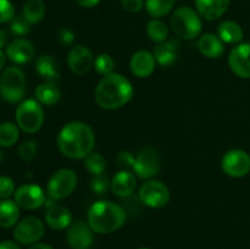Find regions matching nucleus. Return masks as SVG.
Instances as JSON below:
<instances>
[{"instance_id":"obj_1","label":"nucleus","mask_w":250,"mask_h":249,"mask_svg":"<svg viewBox=\"0 0 250 249\" xmlns=\"http://www.w3.org/2000/svg\"><path fill=\"white\" fill-rule=\"evenodd\" d=\"M56 144L63 156L84 159L94 149L95 134L89 124L81 121H71L60 129Z\"/></svg>"},{"instance_id":"obj_2","label":"nucleus","mask_w":250,"mask_h":249,"mask_svg":"<svg viewBox=\"0 0 250 249\" xmlns=\"http://www.w3.org/2000/svg\"><path fill=\"white\" fill-rule=\"evenodd\" d=\"M133 85L121 73L112 72L100 80L95 88V102L102 109L115 110L125 106L133 97Z\"/></svg>"},{"instance_id":"obj_3","label":"nucleus","mask_w":250,"mask_h":249,"mask_svg":"<svg viewBox=\"0 0 250 249\" xmlns=\"http://www.w3.org/2000/svg\"><path fill=\"white\" fill-rule=\"evenodd\" d=\"M126 219V210L110 200H98L90 205L87 212L88 225L93 232L99 234L117 231L124 226Z\"/></svg>"},{"instance_id":"obj_4","label":"nucleus","mask_w":250,"mask_h":249,"mask_svg":"<svg viewBox=\"0 0 250 249\" xmlns=\"http://www.w3.org/2000/svg\"><path fill=\"white\" fill-rule=\"evenodd\" d=\"M171 27L178 37L190 41L202 33V17L197 10L189 6H181L171 16Z\"/></svg>"},{"instance_id":"obj_5","label":"nucleus","mask_w":250,"mask_h":249,"mask_svg":"<svg viewBox=\"0 0 250 249\" xmlns=\"http://www.w3.org/2000/svg\"><path fill=\"white\" fill-rule=\"evenodd\" d=\"M0 95L10 104L21 103L26 95V76L17 66L5 68L0 77Z\"/></svg>"},{"instance_id":"obj_6","label":"nucleus","mask_w":250,"mask_h":249,"mask_svg":"<svg viewBox=\"0 0 250 249\" xmlns=\"http://www.w3.org/2000/svg\"><path fill=\"white\" fill-rule=\"evenodd\" d=\"M16 124L24 133H36L44 124V111L37 99H26L19 103L15 112Z\"/></svg>"},{"instance_id":"obj_7","label":"nucleus","mask_w":250,"mask_h":249,"mask_svg":"<svg viewBox=\"0 0 250 249\" xmlns=\"http://www.w3.org/2000/svg\"><path fill=\"white\" fill-rule=\"evenodd\" d=\"M78 177L71 168H60L55 171L48 181L46 193L54 200H63L70 197L77 187Z\"/></svg>"},{"instance_id":"obj_8","label":"nucleus","mask_w":250,"mask_h":249,"mask_svg":"<svg viewBox=\"0 0 250 249\" xmlns=\"http://www.w3.org/2000/svg\"><path fill=\"white\" fill-rule=\"evenodd\" d=\"M170 189L159 180H146L139 188L138 198L146 207L159 209L170 202Z\"/></svg>"},{"instance_id":"obj_9","label":"nucleus","mask_w":250,"mask_h":249,"mask_svg":"<svg viewBox=\"0 0 250 249\" xmlns=\"http://www.w3.org/2000/svg\"><path fill=\"white\" fill-rule=\"evenodd\" d=\"M161 170V156L151 146L143 148L136 156L133 171L142 180H151Z\"/></svg>"},{"instance_id":"obj_10","label":"nucleus","mask_w":250,"mask_h":249,"mask_svg":"<svg viewBox=\"0 0 250 249\" xmlns=\"http://www.w3.org/2000/svg\"><path fill=\"white\" fill-rule=\"evenodd\" d=\"M44 232H45V227L38 217L27 216L17 222L12 234L17 243L32 246L34 243H38L43 238Z\"/></svg>"},{"instance_id":"obj_11","label":"nucleus","mask_w":250,"mask_h":249,"mask_svg":"<svg viewBox=\"0 0 250 249\" xmlns=\"http://www.w3.org/2000/svg\"><path fill=\"white\" fill-rule=\"evenodd\" d=\"M221 168L229 177H244L250 172V155L242 149H231L222 156Z\"/></svg>"},{"instance_id":"obj_12","label":"nucleus","mask_w":250,"mask_h":249,"mask_svg":"<svg viewBox=\"0 0 250 249\" xmlns=\"http://www.w3.org/2000/svg\"><path fill=\"white\" fill-rule=\"evenodd\" d=\"M15 202L20 208L26 210H36L43 207L45 203V193L39 186L27 183L15 190Z\"/></svg>"},{"instance_id":"obj_13","label":"nucleus","mask_w":250,"mask_h":249,"mask_svg":"<svg viewBox=\"0 0 250 249\" xmlns=\"http://www.w3.org/2000/svg\"><path fill=\"white\" fill-rule=\"evenodd\" d=\"M94 60L95 58L89 48L84 45H76L68 53L67 65L75 75L83 76L94 67Z\"/></svg>"},{"instance_id":"obj_14","label":"nucleus","mask_w":250,"mask_h":249,"mask_svg":"<svg viewBox=\"0 0 250 249\" xmlns=\"http://www.w3.org/2000/svg\"><path fill=\"white\" fill-rule=\"evenodd\" d=\"M229 66L241 78L250 80V43H239L229 51Z\"/></svg>"},{"instance_id":"obj_15","label":"nucleus","mask_w":250,"mask_h":249,"mask_svg":"<svg viewBox=\"0 0 250 249\" xmlns=\"http://www.w3.org/2000/svg\"><path fill=\"white\" fill-rule=\"evenodd\" d=\"M66 241L72 249H90L94 243V236L89 225L80 220L70 225Z\"/></svg>"},{"instance_id":"obj_16","label":"nucleus","mask_w":250,"mask_h":249,"mask_svg":"<svg viewBox=\"0 0 250 249\" xmlns=\"http://www.w3.org/2000/svg\"><path fill=\"white\" fill-rule=\"evenodd\" d=\"M5 54L10 61L16 65H23L33 60L36 56V49L33 44L24 38H17L10 42L5 48Z\"/></svg>"},{"instance_id":"obj_17","label":"nucleus","mask_w":250,"mask_h":249,"mask_svg":"<svg viewBox=\"0 0 250 249\" xmlns=\"http://www.w3.org/2000/svg\"><path fill=\"white\" fill-rule=\"evenodd\" d=\"M111 190L116 197L128 198L137 189V177L132 171L121 170L112 177Z\"/></svg>"},{"instance_id":"obj_18","label":"nucleus","mask_w":250,"mask_h":249,"mask_svg":"<svg viewBox=\"0 0 250 249\" xmlns=\"http://www.w3.org/2000/svg\"><path fill=\"white\" fill-rule=\"evenodd\" d=\"M156 60L151 53L146 50H139L132 55L129 61L131 72L138 78H146L151 76L155 70Z\"/></svg>"},{"instance_id":"obj_19","label":"nucleus","mask_w":250,"mask_h":249,"mask_svg":"<svg viewBox=\"0 0 250 249\" xmlns=\"http://www.w3.org/2000/svg\"><path fill=\"white\" fill-rule=\"evenodd\" d=\"M231 0H195V9L200 17L207 21H215L224 16Z\"/></svg>"},{"instance_id":"obj_20","label":"nucleus","mask_w":250,"mask_h":249,"mask_svg":"<svg viewBox=\"0 0 250 249\" xmlns=\"http://www.w3.org/2000/svg\"><path fill=\"white\" fill-rule=\"evenodd\" d=\"M45 224L53 229H65L70 227L72 224V214L70 209L63 205L54 204L48 208L45 212Z\"/></svg>"},{"instance_id":"obj_21","label":"nucleus","mask_w":250,"mask_h":249,"mask_svg":"<svg viewBox=\"0 0 250 249\" xmlns=\"http://www.w3.org/2000/svg\"><path fill=\"white\" fill-rule=\"evenodd\" d=\"M153 55L160 66H171L176 62L178 56V43L173 39H166L158 43L154 48Z\"/></svg>"},{"instance_id":"obj_22","label":"nucleus","mask_w":250,"mask_h":249,"mask_svg":"<svg viewBox=\"0 0 250 249\" xmlns=\"http://www.w3.org/2000/svg\"><path fill=\"white\" fill-rule=\"evenodd\" d=\"M198 49L200 54L208 59H217L224 54V42L219 36L212 33H204L198 41Z\"/></svg>"},{"instance_id":"obj_23","label":"nucleus","mask_w":250,"mask_h":249,"mask_svg":"<svg viewBox=\"0 0 250 249\" xmlns=\"http://www.w3.org/2000/svg\"><path fill=\"white\" fill-rule=\"evenodd\" d=\"M34 95H36V99L42 105L53 106V105L58 104L60 102L61 90L55 82H53V81H45V82L42 83V84H39L36 88Z\"/></svg>"},{"instance_id":"obj_24","label":"nucleus","mask_w":250,"mask_h":249,"mask_svg":"<svg viewBox=\"0 0 250 249\" xmlns=\"http://www.w3.org/2000/svg\"><path fill=\"white\" fill-rule=\"evenodd\" d=\"M217 36L226 44H239L243 39L244 32L241 24L237 23L236 21L227 20L220 23L217 28Z\"/></svg>"},{"instance_id":"obj_25","label":"nucleus","mask_w":250,"mask_h":249,"mask_svg":"<svg viewBox=\"0 0 250 249\" xmlns=\"http://www.w3.org/2000/svg\"><path fill=\"white\" fill-rule=\"evenodd\" d=\"M20 219V207L15 200H0V227L10 228L16 226Z\"/></svg>"},{"instance_id":"obj_26","label":"nucleus","mask_w":250,"mask_h":249,"mask_svg":"<svg viewBox=\"0 0 250 249\" xmlns=\"http://www.w3.org/2000/svg\"><path fill=\"white\" fill-rule=\"evenodd\" d=\"M36 70L46 81H53V82H55L60 77L58 61L50 55L39 56L36 62Z\"/></svg>"},{"instance_id":"obj_27","label":"nucleus","mask_w":250,"mask_h":249,"mask_svg":"<svg viewBox=\"0 0 250 249\" xmlns=\"http://www.w3.org/2000/svg\"><path fill=\"white\" fill-rule=\"evenodd\" d=\"M45 10L43 0H27L22 7V16L31 24H37L45 16Z\"/></svg>"},{"instance_id":"obj_28","label":"nucleus","mask_w":250,"mask_h":249,"mask_svg":"<svg viewBox=\"0 0 250 249\" xmlns=\"http://www.w3.org/2000/svg\"><path fill=\"white\" fill-rule=\"evenodd\" d=\"M20 138V128L17 124L5 121L0 124V146L10 148L17 143Z\"/></svg>"},{"instance_id":"obj_29","label":"nucleus","mask_w":250,"mask_h":249,"mask_svg":"<svg viewBox=\"0 0 250 249\" xmlns=\"http://www.w3.org/2000/svg\"><path fill=\"white\" fill-rule=\"evenodd\" d=\"M176 0H146V12L153 19H160L172 11Z\"/></svg>"},{"instance_id":"obj_30","label":"nucleus","mask_w":250,"mask_h":249,"mask_svg":"<svg viewBox=\"0 0 250 249\" xmlns=\"http://www.w3.org/2000/svg\"><path fill=\"white\" fill-rule=\"evenodd\" d=\"M146 34L155 43L165 42L168 37V28L165 22L159 19H151L146 23Z\"/></svg>"},{"instance_id":"obj_31","label":"nucleus","mask_w":250,"mask_h":249,"mask_svg":"<svg viewBox=\"0 0 250 249\" xmlns=\"http://www.w3.org/2000/svg\"><path fill=\"white\" fill-rule=\"evenodd\" d=\"M84 167L92 173L93 176L102 175L106 168V160L100 153L92 151L89 155L84 158Z\"/></svg>"},{"instance_id":"obj_32","label":"nucleus","mask_w":250,"mask_h":249,"mask_svg":"<svg viewBox=\"0 0 250 249\" xmlns=\"http://www.w3.org/2000/svg\"><path fill=\"white\" fill-rule=\"evenodd\" d=\"M115 68V60L109 54H99L94 60V70L100 76L105 77L107 75H111Z\"/></svg>"},{"instance_id":"obj_33","label":"nucleus","mask_w":250,"mask_h":249,"mask_svg":"<svg viewBox=\"0 0 250 249\" xmlns=\"http://www.w3.org/2000/svg\"><path fill=\"white\" fill-rule=\"evenodd\" d=\"M10 29L16 36H26L31 32V23L23 16H15L10 22Z\"/></svg>"},{"instance_id":"obj_34","label":"nucleus","mask_w":250,"mask_h":249,"mask_svg":"<svg viewBox=\"0 0 250 249\" xmlns=\"http://www.w3.org/2000/svg\"><path fill=\"white\" fill-rule=\"evenodd\" d=\"M90 187H92V190L95 193V194L102 195L107 192L109 187H111V182L109 181L107 176H105L104 173H102V175L93 176Z\"/></svg>"},{"instance_id":"obj_35","label":"nucleus","mask_w":250,"mask_h":249,"mask_svg":"<svg viewBox=\"0 0 250 249\" xmlns=\"http://www.w3.org/2000/svg\"><path fill=\"white\" fill-rule=\"evenodd\" d=\"M37 149H38V145H37L36 141L29 139V141L23 142V143L19 146L20 158L23 161H31L32 159L36 156Z\"/></svg>"},{"instance_id":"obj_36","label":"nucleus","mask_w":250,"mask_h":249,"mask_svg":"<svg viewBox=\"0 0 250 249\" xmlns=\"http://www.w3.org/2000/svg\"><path fill=\"white\" fill-rule=\"evenodd\" d=\"M15 17V6L10 0H0V24L11 22Z\"/></svg>"},{"instance_id":"obj_37","label":"nucleus","mask_w":250,"mask_h":249,"mask_svg":"<svg viewBox=\"0 0 250 249\" xmlns=\"http://www.w3.org/2000/svg\"><path fill=\"white\" fill-rule=\"evenodd\" d=\"M134 161H136V156H134L131 151H120L116 156V163L121 170H129V168H133Z\"/></svg>"},{"instance_id":"obj_38","label":"nucleus","mask_w":250,"mask_h":249,"mask_svg":"<svg viewBox=\"0 0 250 249\" xmlns=\"http://www.w3.org/2000/svg\"><path fill=\"white\" fill-rule=\"evenodd\" d=\"M15 193V183L7 176L0 177V199H9Z\"/></svg>"},{"instance_id":"obj_39","label":"nucleus","mask_w":250,"mask_h":249,"mask_svg":"<svg viewBox=\"0 0 250 249\" xmlns=\"http://www.w3.org/2000/svg\"><path fill=\"white\" fill-rule=\"evenodd\" d=\"M121 5L129 14H138L143 10L144 0H121Z\"/></svg>"},{"instance_id":"obj_40","label":"nucleus","mask_w":250,"mask_h":249,"mask_svg":"<svg viewBox=\"0 0 250 249\" xmlns=\"http://www.w3.org/2000/svg\"><path fill=\"white\" fill-rule=\"evenodd\" d=\"M58 41L61 45L68 46L75 42V34L67 27H63L58 32Z\"/></svg>"},{"instance_id":"obj_41","label":"nucleus","mask_w":250,"mask_h":249,"mask_svg":"<svg viewBox=\"0 0 250 249\" xmlns=\"http://www.w3.org/2000/svg\"><path fill=\"white\" fill-rule=\"evenodd\" d=\"M80 6L85 7V9H92V7H95L98 4H99L102 0H75Z\"/></svg>"},{"instance_id":"obj_42","label":"nucleus","mask_w":250,"mask_h":249,"mask_svg":"<svg viewBox=\"0 0 250 249\" xmlns=\"http://www.w3.org/2000/svg\"><path fill=\"white\" fill-rule=\"evenodd\" d=\"M0 249H21V247L14 241H1L0 242Z\"/></svg>"},{"instance_id":"obj_43","label":"nucleus","mask_w":250,"mask_h":249,"mask_svg":"<svg viewBox=\"0 0 250 249\" xmlns=\"http://www.w3.org/2000/svg\"><path fill=\"white\" fill-rule=\"evenodd\" d=\"M28 249H54L53 247L51 246H49V244H46V243H34V244H32L31 247H29Z\"/></svg>"},{"instance_id":"obj_44","label":"nucleus","mask_w":250,"mask_h":249,"mask_svg":"<svg viewBox=\"0 0 250 249\" xmlns=\"http://www.w3.org/2000/svg\"><path fill=\"white\" fill-rule=\"evenodd\" d=\"M6 43H7L6 32H5L4 29H0V49H1L2 46L6 45Z\"/></svg>"},{"instance_id":"obj_45","label":"nucleus","mask_w":250,"mask_h":249,"mask_svg":"<svg viewBox=\"0 0 250 249\" xmlns=\"http://www.w3.org/2000/svg\"><path fill=\"white\" fill-rule=\"evenodd\" d=\"M5 62H6V54L0 49V70H2L5 66Z\"/></svg>"},{"instance_id":"obj_46","label":"nucleus","mask_w":250,"mask_h":249,"mask_svg":"<svg viewBox=\"0 0 250 249\" xmlns=\"http://www.w3.org/2000/svg\"><path fill=\"white\" fill-rule=\"evenodd\" d=\"M1 160H2V153L0 151V161H1Z\"/></svg>"},{"instance_id":"obj_47","label":"nucleus","mask_w":250,"mask_h":249,"mask_svg":"<svg viewBox=\"0 0 250 249\" xmlns=\"http://www.w3.org/2000/svg\"><path fill=\"white\" fill-rule=\"evenodd\" d=\"M138 249H150V248H146V247H142V248H138Z\"/></svg>"}]
</instances>
